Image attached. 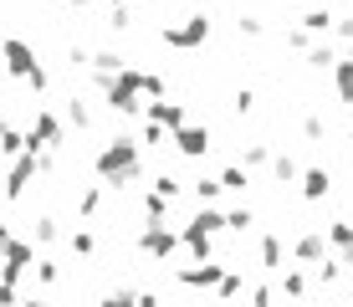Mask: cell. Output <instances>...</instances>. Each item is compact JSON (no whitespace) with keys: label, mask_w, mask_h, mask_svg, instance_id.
<instances>
[{"label":"cell","mask_w":353,"mask_h":307,"mask_svg":"<svg viewBox=\"0 0 353 307\" xmlns=\"http://www.w3.org/2000/svg\"><path fill=\"white\" fill-rule=\"evenodd\" d=\"M6 61H10V72H26L31 77V52L21 41H6Z\"/></svg>","instance_id":"1"},{"label":"cell","mask_w":353,"mask_h":307,"mask_svg":"<svg viewBox=\"0 0 353 307\" xmlns=\"http://www.w3.org/2000/svg\"><path fill=\"white\" fill-rule=\"evenodd\" d=\"M179 149H185V154H200V149H205V133H185V139H179Z\"/></svg>","instance_id":"2"},{"label":"cell","mask_w":353,"mask_h":307,"mask_svg":"<svg viewBox=\"0 0 353 307\" xmlns=\"http://www.w3.org/2000/svg\"><path fill=\"white\" fill-rule=\"evenodd\" d=\"M6 241H10V236H6V226H0V246H6Z\"/></svg>","instance_id":"3"}]
</instances>
